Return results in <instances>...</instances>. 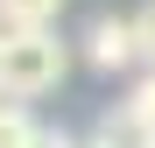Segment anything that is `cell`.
<instances>
[{"instance_id": "cell-1", "label": "cell", "mask_w": 155, "mask_h": 148, "mask_svg": "<svg viewBox=\"0 0 155 148\" xmlns=\"http://www.w3.org/2000/svg\"><path fill=\"white\" fill-rule=\"evenodd\" d=\"M64 71H71V57H64V42H57V28H28V35H0V99H42V92H57L64 85Z\"/></svg>"}, {"instance_id": "cell-2", "label": "cell", "mask_w": 155, "mask_h": 148, "mask_svg": "<svg viewBox=\"0 0 155 148\" xmlns=\"http://www.w3.org/2000/svg\"><path fill=\"white\" fill-rule=\"evenodd\" d=\"M85 57L99 71H127L141 57V42H134V21H120V14H99L92 21V35H85Z\"/></svg>"}, {"instance_id": "cell-3", "label": "cell", "mask_w": 155, "mask_h": 148, "mask_svg": "<svg viewBox=\"0 0 155 148\" xmlns=\"http://www.w3.org/2000/svg\"><path fill=\"white\" fill-rule=\"evenodd\" d=\"M92 148H155V127H148L134 106H120V113H106V120H99Z\"/></svg>"}, {"instance_id": "cell-4", "label": "cell", "mask_w": 155, "mask_h": 148, "mask_svg": "<svg viewBox=\"0 0 155 148\" xmlns=\"http://www.w3.org/2000/svg\"><path fill=\"white\" fill-rule=\"evenodd\" d=\"M64 0H0V35H28V28H57Z\"/></svg>"}, {"instance_id": "cell-5", "label": "cell", "mask_w": 155, "mask_h": 148, "mask_svg": "<svg viewBox=\"0 0 155 148\" xmlns=\"http://www.w3.org/2000/svg\"><path fill=\"white\" fill-rule=\"evenodd\" d=\"M35 141V120L14 106V99H0V148H28Z\"/></svg>"}, {"instance_id": "cell-6", "label": "cell", "mask_w": 155, "mask_h": 148, "mask_svg": "<svg viewBox=\"0 0 155 148\" xmlns=\"http://www.w3.org/2000/svg\"><path fill=\"white\" fill-rule=\"evenodd\" d=\"M134 42H141V57L155 64V0H148V7L134 14Z\"/></svg>"}, {"instance_id": "cell-7", "label": "cell", "mask_w": 155, "mask_h": 148, "mask_svg": "<svg viewBox=\"0 0 155 148\" xmlns=\"http://www.w3.org/2000/svg\"><path fill=\"white\" fill-rule=\"evenodd\" d=\"M127 106H134V113H141V120H148V127H155V71H148V78H141V85H134V99H127Z\"/></svg>"}, {"instance_id": "cell-8", "label": "cell", "mask_w": 155, "mask_h": 148, "mask_svg": "<svg viewBox=\"0 0 155 148\" xmlns=\"http://www.w3.org/2000/svg\"><path fill=\"white\" fill-rule=\"evenodd\" d=\"M28 148H78V141H71V134H57V127H35V141H28Z\"/></svg>"}]
</instances>
